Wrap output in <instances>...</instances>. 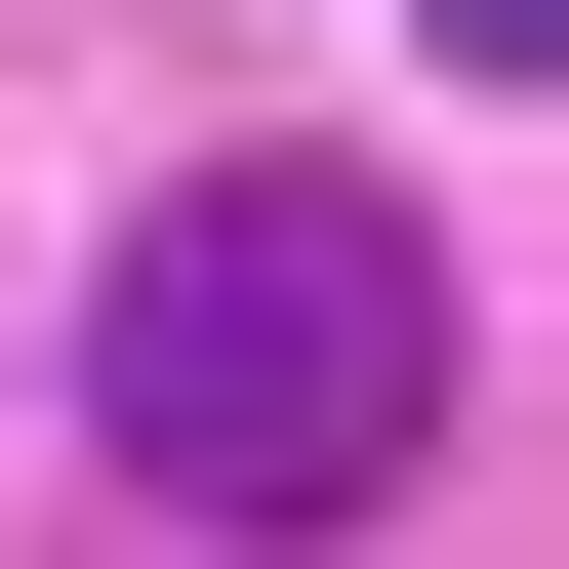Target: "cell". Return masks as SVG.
Masks as SVG:
<instances>
[{"label":"cell","instance_id":"cell-1","mask_svg":"<svg viewBox=\"0 0 569 569\" xmlns=\"http://www.w3.org/2000/svg\"><path fill=\"white\" fill-rule=\"evenodd\" d=\"M82 448L163 488V529H407V488H448V244H407L367 163H203V203H122V284H82Z\"/></svg>","mask_w":569,"mask_h":569}]
</instances>
